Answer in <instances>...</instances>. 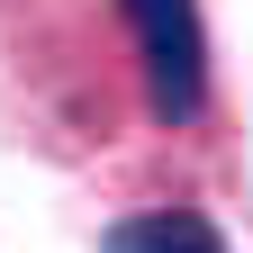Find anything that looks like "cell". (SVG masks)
<instances>
[{
    "label": "cell",
    "mask_w": 253,
    "mask_h": 253,
    "mask_svg": "<svg viewBox=\"0 0 253 253\" xmlns=\"http://www.w3.org/2000/svg\"><path fill=\"white\" fill-rule=\"evenodd\" d=\"M118 27H126V54H136V82H145V118L154 126H199L217 109L199 0H118Z\"/></svg>",
    "instance_id": "cell-1"
},
{
    "label": "cell",
    "mask_w": 253,
    "mask_h": 253,
    "mask_svg": "<svg viewBox=\"0 0 253 253\" xmlns=\"http://www.w3.org/2000/svg\"><path fill=\"white\" fill-rule=\"evenodd\" d=\"M100 253H226V226L208 208H136L100 235Z\"/></svg>",
    "instance_id": "cell-2"
}]
</instances>
